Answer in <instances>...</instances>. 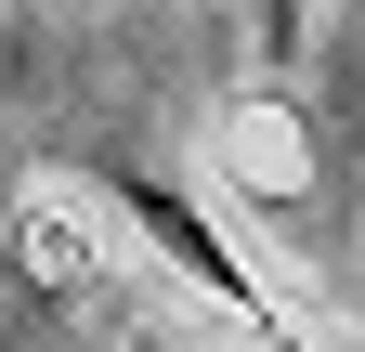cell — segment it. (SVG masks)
Segmentation results:
<instances>
[{"instance_id":"cell-2","label":"cell","mask_w":365,"mask_h":352,"mask_svg":"<svg viewBox=\"0 0 365 352\" xmlns=\"http://www.w3.org/2000/svg\"><path fill=\"white\" fill-rule=\"evenodd\" d=\"M261 53H274V66L300 53V0H261Z\"/></svg>"},{"instance_id":"cell-1","label":"cell","mask_w":365,"mask_h":352,"mask_svg":"<svg viewBox=\"0 0 365 352\" xmlns=\"http://www.w3.org/2000/svg\"><path fill=\"white\" fill-rule=\"evenodd\" d=\"M78 183L105 196V209H118V222H130V235H144V248L170 261L182 287H209L222 314H248V326H274V287L248 274V248H222V222H209V209L182 196V183H170V170H144V157H91Z\"/></svg>"}]
</instances>
